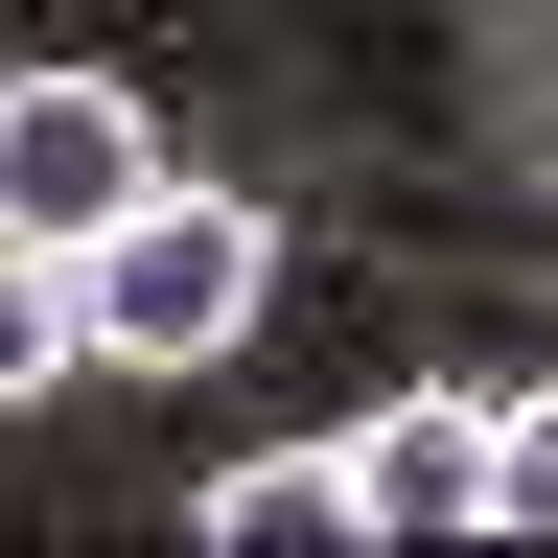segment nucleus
I'll return each mask as SVG.
<instances>
[{"label": "nucleus", "mask_w": 558, "mask_h": 558, "mask_svg": "<svg viewBox=\"0 0 558 558\" xmlns=\"http://www.w3.org/2000/svg\"><path fill=\"white\" fill-rule=\"evenodd\" d=\"M70 303H94V349H117V373H209V349L279 303V233H256L233 186H140L117 233L70 256Z\"/></svg>", "instance_id": "1"}, {"label": "nucleus", "mask_w": 558, "mask_h": 558, "mask_svg": "<svg viewBox=\"0 0 558 558\" xmlns=\"http://www.w3.org/2000/svg\"><path fill=\"white\" fill-rule=\"evenodd\" d=\"M488 535H558V396L488 418Z\"/></svg>", "instance_id": "6"}, {"label": "nucleus", "mask_w": 558, "mask_h": 558, "mask_svg": "<svg viewBox=\"0 0 558 558\" xmlns=\"http://www.w3.org/2000/svg\"><path fill=\"white\" fill-rule=\"evenodd\" d=\"M140 186H163V140H140V94H117V70H0V233L94 256Z\"/></svg>", "instance_id": "2"}, {"label": "nucleus", "mask_w": 558, "mask_h": 558, "mask_svg": "<svg viewBox=\"0 0 558 558\" xmlns=\"http://www.w3.org/2000/svg\"><path fill=\"white\" fill-rule=\"evenodd\" d=\"M186 535L209 558H326V535H373V512H349V442H279V465H209Z\"/></svg>", "instance_id": "4"}, {"label": "nucleus", "mask_w": 558, "mask_h": 558, "mask_svg": "<svg viewBox=\"0 0 558 558\" xmlns=\"http://www.w3.org/2000/svg\"><path fill=\"white\" fill-rule=\"evenodd\" d=\"M70 349H94V303H70V256H47V233H0V418H24V396L70 373Z\"/></svg>", "instance_id": "5"}, {"label": "nucleus", "mask_w": 558, "mask_h": 558, "mask_svg": "<svg viewBox=\"0 0 558 558\" xmlns=\"http://www.w3.org/2000/svg\"><path fill=\"white\" fill-rule=\"evenodd\" d=\"M349 512L373 535H488V396H396L349 442Z\"/></svg>", "instance_id": "3"}]
</instances>
